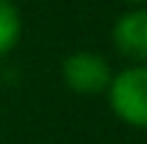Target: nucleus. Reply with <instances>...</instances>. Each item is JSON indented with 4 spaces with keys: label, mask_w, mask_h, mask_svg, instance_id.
<instances>
[{
    "label": "nucleus",
    "mask_w": 147,
    "mask_h": 144,
    "mask_svg": "<svg viewBox=\"0 0 147 144\" xmlns=\"http://www.w3.org/2000/svg\"><path fill=\"white\" fill-rule=\"evenodd\" d=\"M105 96L113 116L122 124L133 130H147V65L130 62L127 68L113 71Z\"/></svg>",
    "instance_id": "1"
},
{
    "label": "nucleus",
    "mask_w": 147,
    "mask_h": 144,
    "mask_svg": "<svg viewBox=\"0 0 147 144\" xmlns=\"http://www.w3.org/2000/svg\"><path fill=\"white\" fill-rule=\"evenodd\" d=\"M59 76L65 82V88L79 96H99L105 93L113 79L108 57L96 54V51H74L62 59Z\"/></svg>",
    "instance_id": "2"
},
{
    "label": "nucleus",
    "mask_w": 147,
    "mask_h": 144,
    "mask_svg": "<svg viewBox=\"0 0 147 144\" xmlns=\"http://www.w3.org/2000/svg\"><path fill=\"white\" fill-rule=\"evenodd\" d=\"M113 48L127 62L147 65V6H130L113 20Z\"/></svg>",
    "instance_id": "3"
},
{
    "label": "nucleus",
    "mask_w": 147,
    "mask_h": 144,
    "mask_svg": "<svg viewBox=\"0 0 147 144\" xmlns=\"http://www.w3.org/2000/svg\"><path fill=\"white\" fill-rule=\"evenodd\" d=\"M23 37V17L14 0H0V57L11 54Z\"/></svg>",
    "instance_id": "4"
},
{
    "label": "nucleus",
    "mask_w": 147,
    "mask_h": 144,
    "mask_svg": "<svg viewBox=\"0 0 147 144\" xmlns=\"http://www.w3.org/2000/svg\"><path fill=\"white\" fill-rule=\"evenodd\" d=\"M119 3H125V6H147V0H119Z\"/></svg>",
    "instance_id": "5"
}]
</instances>
